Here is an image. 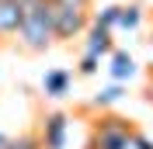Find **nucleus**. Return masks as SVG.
I'll use <instances>...</instances> for the list:
<instances>
[{"mask_svg": "<svg viewBox=\"0 0 153 149\" xmlns=\"http://www.w3.org/2000/svg\"><path fill=\"white\" fill-rule=\"evenodd\" d=\"M132 149H153V139H146L143 132H136L132 135Z\"/></svg>", "mask_w": 153, "mask_h": 149, "instance_id": "14", "label": "nucleus"}, {"mask_svg": "<svg viewBox=\"0 0 153 149\" xmlns=\"http://www.w3.org/2000/svg\"><path fill=\"white\" fill-rule=\"evenodd\" d=\"M125 97V87L122 83H108V87H101V90L91 97V111H108L111 104H118Z\"/></svg>", "mask_w": 153, "mask_h": 149, "instance_id": "9", "label": "nucleus"}, {"mask_svg": "<svg viewBox=\"0 0 153 149\" xmlns=\"http://www.w3.org/2000/svg\"><path fill=\"white\" fill-rule=\"evenodd\" d=\"M7 142H10V135H4V132H0V149H7Z\"/></svg>", "mask_w": 153, "mask_h": 149, "instance_id": "16", "label": "nucleus"}, {"mask_svg": "<svg viewBox=\"0 0 153 149\" xmlns=\"http://www.w3.org/2000/svg\"><path fill=\"white\" fill-rule=\"evenodd\" d=\"M143 24V7L139 4H122L118 7V24H115V31H136Z\"/></svg>", "mask_w": 153, "mask_h": 149, "instance_id": "10", "label": "nucleus"}, {"mask_svg": "<svg viewBox=\"0 0 153 149\" xmlns=\"http://www.w3.org/2000/svg\"><path fill=\"white\" fill-rule=\"evenodd\" d=\"M115 24H118V4H108L97 14H91V28H101V31H111L115 35Z\"/></svg>", "mask_w": 153, "mask_h": 149, "instance_id": "11", "label": "nucleus"}, {"mask_svg": "<svg viewBox=\"0 0 153 149\" xmlns=\"http://www.w3.org/2000/svg\"><path fill=\"white\" fill-rule=\"evenodd\" d=\"M52 4H66V7H87L91 0H52Z\"/></svg>", "mask_w": 153, "mask_h": 149, "instance_id": "15", "label": "nucleus"}, {"mask_svg": "<svg viewBox=\"0 0 153 149\" xmlns=\"http://www.w3.org/2000/svg\"><path fill=\"white\" fill-rule=\"evenodd\" d=\"M91 28V14L87 7H66V4H52V35L56 42H73Z\"/></svg>", "mask_w": 153, "mask_h": 149, "instance_id": "3", "label": "nucleus"}, {"mask_svg": "<svg viewBox=\"0 0 153 149\" xmlns=\"http://www.w3.org/2000/svg\"><path fill=\"white\" fill-rule=\"evenodd\" d=\"M111 52H115V38H111V31H101V28H87V31H84V56L108 59Z\"/></svg>", "mask_w": 153, "mask_h": 149, "instance_id": "6", "label": "nucleus"}, {"mask_svg": "<svg viewBox=\"0 0 153 149\" xmlns=\"http://www.w3.org/2000/svg\"><path fill=\"white\" fill-rule=\"evenodd\" d=\"M136 125L122 114H101L91 128V146L87 149H132Z\"/></svg>", "mask_w": 153, "mask_h": 149, "instance_id": "2", "label": "nucleus"}, {"mask_svg": "<svg viewBox=\"0 0 153 149\" xmlns=\"http://www.w3.org/2000/svg\"><path fill=\"white\" fill-rule=\"evenodd\" d=\"M66 139H70V114L49 111L42 118V128H38V146L42 149H66Z\"/></svg>", "mask_w": 153, "mask_h": 149, "instance_id": "4", "label": "nucleus"}, {"mask_svg": "<svg viewBox=\"0 0 153 149\" xmlns=\"http://www.w3.org/2000/svg\"><path fill=\"white\" fill-rule=\"evenodd\" d=\"M70 83H73L70 69H45V76H42V94L52 97V101H59V97L70 94Z\"/></svg>", "mask_w": 153, "mask_h": 149, "instance_id": "8", "label": "nucleus"}, {"mask_svg": "<svg viewBox=\"0 0 153 149\" xmlns=\"http://www.w3.org/2000/svg\"><path fill=\"white\" fill-rule=\"evenodd\" d=\"M150 69H153V52H150Z\"/></svg>", "mask_w": 153, "mask_h": 149, "instance_id": "17", "label": "nucleus"}, {"mask_svg": "<svg viewBox=\"0 0 153 149\" xmlns=\"http://www.w3.org/2000/svg\"><path fill=\"white\" fill-rule=\"evenodd\" d=\"M21 18L25 10L18 7V0H0V38H18Z\"/></svg>", "mask_w": 153, "mask_h": 149, "instance_id": "7", "label": "nucleus"}, {"mask_svg": "<svg viewBox=\"0 0 153 149\" xmlns=\"http://www.w3.org/2000/svg\"><path fill=\"white\" fill-rule=\"evenodd\" d=\"M150 38H153V31H150Z\"/></svg>", "mask_w": 153, "mask_h": 149, "instance_id": "18", "label": "nucleus"}, {"mask_svg": "<svg viewBox=\"0 0 153 149\" xmlns=\"http://www.w3.org/2000/svg\"><path fill=\"white\" fill-rule=\"evenodd\" d=\"M7 149H42V146H38V135H31V132H28V135L10 139V142H7Z\"/></svg>", "mask_w": 153, "mask_h": 149, "instance_id": "13", "label": "nucleus"}, {"mask_svg": "<svg viewBox=\"0 0 153 149\" xmlns=\"http://www.w3.org/2000/svg\"><path fill=\"white\" fill-rule=\"evenodd\" d=\"M139 73V66H136V59L125 52V49H115L111 56H108V76H111V83H129L132 76Z\"/></svg>", "mask_w": 153, "mask_h": 149, "instance_id": "5", "label": "nucleus"}, {"mask_svg": "<svg viewBox=\"0 0 153 149\" xmlns=\"http://www.w3.org/2000/svg\"><path fill=\"white\" fill-rule=\"evenodd\" d=\"M18 42L28 52H45L56 42V35H52V0H35L31 7H25Z\"/></svg>", "mask_w": 153, "mask_h": 149, "instance_id": "1", "label": "nucleus"}, {"mask_svg": "<svg viewBox=\"0 0 153 149\" xmlns=\"http://www.w3.org/2000/svg\"><path fill=\"white\" fill-rule=\"evenodd\" d=\"M97 69H101V59H94V56H80V63H76V73H80V76H94Z\"/></svg>", "mask_w": 153, "mask_h": 149, "instance_id": "12", "label": "nucleus"}]
</instances>
